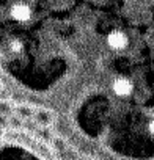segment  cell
Segmentation results:
<instances>
[{"mask_svg": "<svg viewBox=\"0 0 154 160\" xmlns=\"http://www.w3.org/2000/svg\"><path fill=\"white\" fill-rule=\"evenodd\" d=\"M115 30L154 60V0H0V75L71 118L98 98Z\"/></svg>", "mask_w": 154, "mask_h": 160, "instance_id": "cell-1", "label": "cell"}, {"mask_svg": "<svg viewBox=\"0 0 154 160\" xmlns=\"http://www.w3.org/2000/svg\"><path fill=\"white\" fill-rule=\"evenodd\" d=\"M54 118H55V115H54L50 110H47V108H39V110H36L35 115H33V121H35L38 126H41V127H47L49 124H52Z\"/></svg>", "mask_w": 154, "mask_h": 160, "instance_id": "cell-2", "label": "cell"}, {"mask_svg": "<svg viewBox=\"0 0 154 160\" xmlns=\"http://www.w3.org/2000/svg\"><path fill=\"white\" fill-rule=\"evenodd\" d=\"M49 146L52 148V151H54L55 154H60V152L66 151V149H68L71 144H69V143H68V140H64L63 137L55 135V137H52V140H50Z\"/></svg>", "mask_w": 154, "mask_h": 160, "instance_id": "cell-3", "label": "cell"}, {"mask_svg": "<svg viewBox=\"0 0 154 160\" xmlns=\"http://www.w3.org/2000/svg\"><path fill=\"white\" fill-rule=\"evenodd\" d=\"M14 113H16V116H18V118H21L22 121H27V119H33L35 110H33L30 105H27V104H21V105H18V107H16Z\"/></svg>", "mask_w": 154, "mask_h": 160, "instance_id": "cell-4", "label": "cell"}, {"mask_svg": "<svg viewBox=\"0 0 154 160\" xmlns=\"http://www.w3.org/2000/svg\"><path fill=\"white\" fill-rule=\"evenodd\" d=\"M57 155H58L60 160H79L80 152H77V149H74L72 146H69L66 151H63V152H60Z\"/></svg>", "mask_w": 154, "mask_h": 160, "instance_id": "cell-5", "label": "cell"}, {"mask_svg": "<svg viewBox=\"0 0 154 160\" xmlns=\"http://www.w3.org/2000/svg\"><path fill=\"white\" fill-rule=\"evenodd\" d=\"M36 135H38V138L43 141V143H46V144H49L50 143V140H52V132L47 129V127H41V129H38L36 130Z\"/></svg>", "mask_w": 154, "mask_h": 160, "instance_id": "cell-6", "label": "cell"}, {"mask_svg": "<svg viewBox=\"0 0 154 160\" xmlns=\"http://www.w3.org/2000/svg\"><path fill=\"white\" fill-rule=\"evenodd\" d=\"M24 127V121L18 116L10 118V129H22Z\"/></svg>", "mask_w": 154, "mask_h": 160, "instance_id": "cell-7", "label": "cell"}, {"mask_svg": "<svg viewBox=\"0 0 154 160\" xmlns=\"http://www.w3.org/2000/svg\"><path fill=\"white\" fill-rule=\"evenodd\" d=\"M13 113V108L8 102H0V115H3V116H10Z\"/></svg>", "mask_w": 154, "mask_h": 160, "instance_id": "cell-8", "label": "cell"}, {"mask_svg": "<svg viewBox=\"0 0 154 160\" xmlns=\"http://www.w3.org/2000/svg\"><path fill=\"white\" fill-rule=\"evenodd\" d=\"M79 160H96V158H93V157H87V155H80Z\"/></svg>", "mask_w": 154, "mask_h": 160, "instance_id": "cell-9", "label": "cell"}]
</instances>
